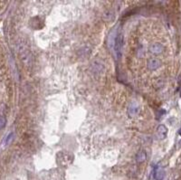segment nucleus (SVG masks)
I'll list each match as a JSON object with an SVG mask.
<instances>
[{
  "mask_svg": "<svg viewBox=\"0 0 181 180\" xmlns=\"http://www.w3.org/2000/svg\"><path fill=\"white\" fill-rule=\"evenodd\" d=\"M141 157H139V159H140V160H144L145 159H146V154H145V152H141Z\"/></svg>",
  "mask_w": 181,
  "mask_h": 180,
  "instance_id": "nucleus-6",
  "label": "nucleus"
},
{
  "mask_svg": "<svg viewBox=\"0 0 181 180\" xmlns=\"http://www.w3.org/2000/svg\"><path fill=\"white\" fill-rule=\"evenodd\" d=\"M163 177H164V174L162 171H158L155 175V178L157 180H162L163 179Z\"/></svg>",
  "mask_w": 181,
  "mask_h": 180,
  "instance_id": "nucleus-5",
  "label": "nucleus"
},
{
  "mask_svg": "<svg viewBox=\"0 0 181 180\" xmlns=\"http://www.w3.org/2000/svg\"><path fill=\"white\" fill-rule=\"evenodd\" d=\"M150 52L154 53V54H160L163 51V46L161 45L160 43H153L151 46H150Z\"/></svg>",
  "mask_w": 181,
  "mask_h": 180,
  "instance_id": "nucleus-2",
  "label": "nucleus"
},
{
  "mask_svg": "<svg viewBox=\"0 0 181 180\" xmlns=\"http://www.w3.org/2000/svg\"><path fill=\"white\" fill-rule=\"evenodd\" d=\"M160 66V62L156 59H151L149 62V67L150 70H156Z\"/></svg>",
  "mask_w": 181,
  "mask_h": 180,
  "instance_id": "nucleus-3",
  "label": "nucleus"
},
{
  "mask_svg": "<svg viewBox=\"0 0 181 180\" xmlns=\"http://www.w3.org/2000/svg\"><path fill=\"white\" fill-rule=\"evenodd\" d=\"M121 45H122V35L120 33L117 35L114 43V50L118 58H120L121 55Z\"/></svg>",
  "mask_w": 181,
  "mask_h": 180,
  "instance_id": "nucleus-1",
  "label": "nucleus"
},
{
  "mask_svg": "<svg viewBox=\"0 0 181 180\" xmlns=\"http://www.w3.org/2000/svg\"><path fill=\"white\" fill-rule=\"evenodd\" d=\"M158 132L160 133V135L161 138H164L165 136H166V133H167V129H166V128L164 127V126H160L159 127V129H158Z\"/></svg>",
  "mask_w": 181,
  "mask_h": 180,
  "instance_id": "nucleus-4",
  "label": "nucleus"
}]
</instances>
